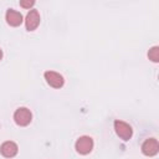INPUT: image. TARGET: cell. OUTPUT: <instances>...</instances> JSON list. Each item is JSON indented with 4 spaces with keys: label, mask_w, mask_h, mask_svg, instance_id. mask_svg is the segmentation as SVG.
Listing matches in <instances>:
<instances>
[{
    "label": "cell",
    "mask_w": 159,
    "mask_h": 159,
    "mask_svg": "<svg viewBox=\"0 0 159 159\" xmlns=\"http://www.w3.org/2000/svg\"><path fill=\"white\" fill-rule=\"evenodd\" d=\"M31 119H32V114H31L30 109H27L26 107H20L14 113V120L20 127H25V125L30 124Z\"/></svg>",
    "instance_id": "6da1fadb"
},
{
    "label": "cell",
    "mask_w": 159,
    "mask_h": 159,
    "mask_svg": "<svg viewBox=\"0 0 159 159\" xmlns=\"http://www.w3.org/2000/svg\"><path fill=\"white\" fill-rule=\"evenodd\" d=\"M148 57L149 60H152L153 62H158L159 61V47L158 46H154L149 50L148 52Z\"/></svg>",
    "instance_id": "9c48e42d"
},
{
    "label": "cell",
    "mask_w": 159,
    "mask_h": 159,
    "mask_svg": "<svg viewBox=\"0 0 159 159\" xmlns=\"http://www.w3.org/2000/svg\"><path fill=\"white\" fill-rule=\"evenodd\" d=\"M45 80L53 88H61L65 83L62 75H60L58 72H55V71H46L45 72Z\"/></svg>",
    "instance_id": "5b68a950"
},
{
    "label": "cell",
    "mask_w": 159,
    "mask_h": 159,
    "mask_svg": "<svg viewBox=\"0 0 159 159\" xmlns=\"http://www.w3.org/2000/svg\"><path fill=\"white\" fill-rule=\"evenodd\" d=\"M5 19H6V22H7L10 26H14V27L20 26L21 22L24 21V17H22L21 12H19V11H16V10H14V9H9V10L6 11Z\"/></svg>",
    "instance_id": "52a82bcc"
},
{
    "label": "cell",
    "mask_w": 159,
    "mask_h": 159,
    "mask_svg": "<svg viewBox=\"0 0 159 159\" xmlns=\"http://www.w3.org/2000/svg\"><path fill=\"white\" fill-rule=\"evenodd\" d=\"M40 25V14L37 10L32 9L27 12L26 19H25V26L27 31H34L37 26Z\"/></svg>",
    "instance_id": "8992f818"
},
{
    "label": "cell",
    "mask_w": 159,
    "mask_h": 159,
    "mask_svg": "<svg viewBox=\"0 0 159 159\" xmlns=\"http://www.w3.org/2000/svg\"><path fill=\"white\" fill-rule=\"evenodd\" d=\"M34 5H35V1L34 0H21L20 1V6L21 7H25V9H30Z\"/></svg>",
    "instance_id": "30bf717a"
},
{
    "label": "cell",
    "mask_w": 159,
    "mask_h": 159,
    "mask_svg": "<svg viewBox=\"0 0 159 159\" xmlns=\"http://www.w3.org/2000/svg\"><path fill=\"white\" fill-rule=\"evenodd\" d=\"M142 152L147 157H153L159 152V143L155 138H148L142 144Z\"/></svg>",
    "instance_id": "277c9868"
},
{
    "label": "cell",
    "mask_w": 159,
    "mask_h": 159,
    "mask_svg": "<svg viewBox=\"0 0 159 159\" xmlns=\"http://www.w3.org/2000/svg\"><path fill=\"white\" fill-rule=\"evenodd\" d=\"M75 148H76L77 153L82 154V155H86V154L91 153L92 149H93V139H92L91 137H88V135L80 137V138L76 140Z\"/></svg>",
    "instance_id": "3957f363"
},
{
    "label": "cell",
    "mask_w": 159,
    "mask_h": 159,
    "mask_svg": "<svg viewBox=\"0 0 159 159\" xmlns=\"http://www.w3.org/2000/svg\"><path fill=\"white\" fill-rule=\"evenodd\" d=\"M114 130H116V134L119 138H122L123 140H129L133 135L132 127L128 123H125L123 120H119V119L114 120Z\"/></svg>",
    "instance_id": "7a4b0ae2"
},
{
    "label": "cell",
    "mask_w": 159,
    "mask_h": 159,
    "mask_svg": "<svg viewBox=\"0 0 159 159\" xmlns=\"http://www.w3.org/2000/svg\"><path fill=\"white\" fill-rule=\"evenodd\" d=\"M17 144L15 142H11V140H7V142H4L0 147V153L5 157V158H12L17 154Z\"/></svg>",
    "instance_id": "ba28073f"
},
{
    "label": "cell",
    "mask_w": 159,
    "mask_h": 159,
    "mask_svg": "<svg viewBox=\"0 0 159 159\" xmlns=\"http://www.w3.org/2000/svg\"><path fill=\"white\" fill-rule=\"evenodd\" d=\"M1 58H2V50L0 48V60H1Z\"/></svg>",
    "instance_id": "8fae6325"
}]
</instances>
